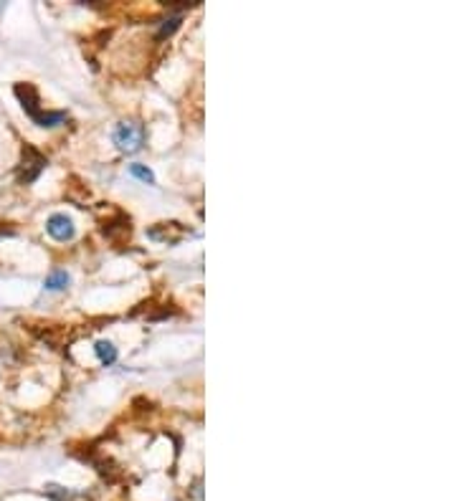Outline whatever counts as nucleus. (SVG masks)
Masks as SVG:
<instances>
[{"mask_svg": "<svg viewBox=\"0 0 456 501\" xmlns=\"http://www.w3.org/2000/svg\"><path fill=\"white\" fill-rule=\"evenodd\" d=\"M112 142L125 155H134L145 145V129L137 122H120L112 132Z\"/></svg>", "mask_w": 456, "mask_h": 501, "instance_id": "f257e3e1", "label": "nucleus"}, {"mask_svg": "<svg viewBox=\"0 0 456 501\" xmlns=\"http://www.w3.org/2000/svg\"><path fill=\"white\" fill-rule=\"evenodd\" d=\"M46 233L53 238V241H71L76 235V226L71 221V216L66 213H53V216L46 221Z\"/></svg>", "mask_w": 456, "mask_h": 501, "instance_id": "7ed1b4c3", "label": "nucleus"}, {"mask_svg": "<svg viewBox=\"0 0 456 501\" xmlns=\"http://www.w3.org/2000/svg\"><path fill=\"white\" fill-rule=\"evenodd\" d=\"M71 284V276L69 271H63V268H56V271H51L49 276H46V289L49 292H63L66 286Z\"/></svg>", "mask_w": 456, "mask_h": 501, "instance_id": "20e7f679", "label": "nucleus"}, {"mask_svg": "<svg viewBox=\"0 0 456 501\" xmlns=\"http://www.w3.org/2000/svg\"><path fill=\"white\" fill-rule=\"evenodd\" d=\"M127 172H129V175H132V178H137L139 183H145V185H155V172H152L147 165H139V162H134V165H129V167H127Z\"/></svg>", "mask_w": 456, "mask_h": 501, "instance_id": "423d86ee", "label": "nucleus"}, {"mask_svg": "<svg viewBox=\"0 0 456 501\" xmlns=\"http://www.w3.org/2000/svg\"><path fill=\"white\" fill-rule=\"evenodd\" d=\"M94 352H96V357H99L101 365H114V362H117V357H120L117 347H114L109 339H99V342L94 344Z\"/></svg>", "mask_w": 456, "mask_h": 501, "instance_id": "39448f33", "label": "nucleus"}, {"mask_svg": "<svg viewBox=\"0 0 456 501\" xmlns=\"http://www.w3.org/2000/svg\"><path fill=\"white\" fill-rule=\"evenodd\" d=\"M15 94H18V99L23 102V109L28 112V115L36 119L38 127H56V124H61L63 122V112H49V115H41L36 109L38 99H36V91L31 89V86H23V84H18L15 86Z\"/></svg>", "mask_w": 456, "mask_h": 501, "instance_id": "f03ea898", "label": "nucleus"}, {"mask_svg": "<svg viewBox=\"0 0 456 501\" xmlns=\"http://www.w3.org/2000/svg\"><path fill=\"white\" fill-rule=\"evenodd\" d=\"M177 26H180V15H175V18H170V20H165V26L160 28V39H163V36H170V33L175 31Z\"/></svg>", "mask_w": 456, "mask_h": 501, "instance_id": "0eeeda50", "label": "nucleus"}]
</instances>
